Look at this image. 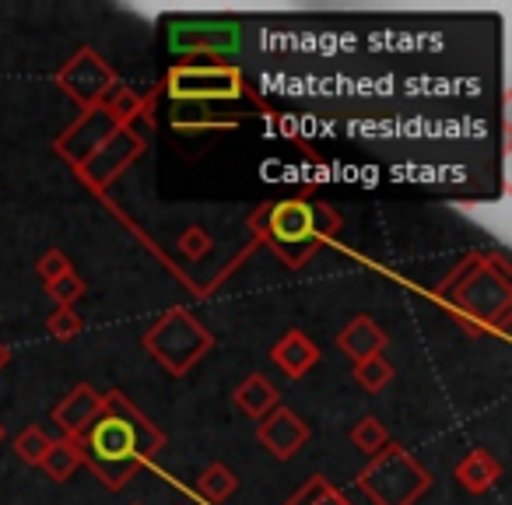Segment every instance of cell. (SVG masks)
<instances>
[{"mask_svg": "<svg viewBox=\"0 0 512 505\" xmlns=\"http://www.w3.org/2000/svg\"><path fill=\"white\" fill-rule=\"evenodd\" d=\"M81 467H88L106 488L120 491L165 449V432L127 397L113 390L102 393L95 421L78 435Z\"/></svg>", "mask_w": 512, "mask_h": 505, "instance_id": "obj_1", "label": "cell"}, {"mask_svg": "<svg viewBox=\"0 0 512 505\" xmlns=\"http://www.w3.org/2000/svg\"><path fill=\"white\" fill-rule=\"evenodd\" d=\"M435 299L463 334H505L512 313V271L498 253H474L435 288Z\"/></svg>", "mask_w": 512, "mask_h": 505, "instance_id": "obj_2", "label": "cell"}, {"mask_svg": "<svg viewBox=\"0 0 512 505\" xmlns=\"http://www.w3.org/2000/svg\"><path fill=\"white\" fill-rule=\"evenodd\" d=\"M253 232L281 264L299 271L334 242V235L341 232V214L323 200L288 197L260 207L253 214Z\"/></svg>", "mask_w": 512, "mask_h": 505, "instance_id": "obj_3", "label": "cell"}, {"mask_svg": "<svg viewBox=\"0 0 512 505\" xmlns=\"http://www.w3.org/2000/svg\"><path fill=\"white\" fill-rule=\"evenodd\" d=\"M158 92H165L172 106H221V102L256 99L253 88L246 85V74L221 60H176L165 71Z\"/></svg>", "mask_w": 512, "mask_h": 505, "instance_id": "obj_4", "label": "cell"}, {"mask_svg": "<svg viewBox=\"0 0 512 505\" xmlns=\"http://www.w3.org/2000/svg\"><path fill=\"white\" fill-rule=\"evenodd\" d=\"M355 484L372 505H414L432 488V474L404 446L390 442L376 456H369Z\"/></svg>", "mask_w": 512, "mask_h": 505, "instance_id": "obj_5", "label": "cell"}, {"mask_svg": "<svg viewBox=\"0 0 512 505\" xmlns=\"http://www.w3.org/2000/svg\"><path fill=\"white\" fill-rule=\"evenodd\" d=\"M144 351L172 376H186L207 351L214 348V334L190 309H165L141 337Z\"/></svg>", "mask_w": 512, "mask_h": 505, "instance_id": "obj_6", "label": "cell"}, {"mask_svg": "<svg viewBox=\"0 0 512 505\" xmlns=\"http://www.w3.org/2000/svg\"><path fill=\"white\" fill-rule=\"evenodd\" d=\"M169 50L179 60H221L232 64V53L242 43V25L232 18H172Z\"/></svg>", "mask_w": 512, "mask_h": 505, "instance_id": "obj_7", "label": "cell"}, {"mask_svg": "<svg viewBox=\"0 0 512 505\" xmlns=\"http://www.w3.org/2000/svg\"><path fill=\"white\" fill-rule=\"evenodd\" d=\"M116 71L102 53L95 50H78L64 67L57 71V85L78 102L81 109H92V106H102V99L109 95V88L116 85Z\"/></svg>", "mask_w": 512, "mask_h": 505, "instance_id": "obj_8", "label": "cell"}, {"mask_svg": "<svg viewBox=\"0 0 512 505\" xmlns=\"http://www.w3.org/2000/svg\"><path fill=\"white\" fill-rule=\"evenodd\" d=\"M120 130V123L109 116L106 106H92V109H81V116L64 130V134L53 141V151L71 165L74 172L109 141V137Z\"/></svg>", "mask_w": 512, "mask_h": 505, "instance_id": "obj_9", "label": "cell"}, {"mask_svg": "<svg viewBox=\"0 0 512 505\" xmlns=\"http://www.w3.org/2000/svg\"><path fill=\"white\" fill-rule=\"evenodd\" d=\"M144 148H148V144H144L141 137L130 134L127 127H120L106 144H102L99 151H95L92 158H88L85 165H81L78 176L85 179V183L92 186L95 193H106L109 186H113L116 179H120L123 172H127L130 165H134L137 158L144 155Z\"/></svg>", "mask_w": 512, "mask_h": 505, "instance_id": "obj_10", "label": "cell"}, {"mask_svg": "<svg viewBox=\"0 0 512 505\" xmlns=\"http://www.w3.org/2000/svg\"><path fill=\"white\" fill-rule=\"evenodd\" d=\"M256 439H260V446H264L271 456L292 460V456L309 442V425L292 411V407L278 404L271 414H264V418L256 421Z\"/></svg>", "mask_w": 512, "mask_h": 505, "instance_id": "obj_11", "label": "cell"}, {"mask_svg": "<svg viewBox=\"0 0 512 505\" xmlns=\"http://www.w3.org/2000/svg\"><path fill=\"white\" fill-rule=\"evenodd\" d=\"M99 407H102V393L95 390L92 383H78L64 393V400H60L57 407H53V421H57V428L64 432V439H78L95 421Z\"/></svg>", "mask_w": 512, "mask_h": 505, "instance_id": "obj_12", "label": "cell"}, {"mask_svg": "<svg viewBox=\"0 0 512 505\" xmlns=\"http://www.w3.org/2000/svg\"><path fill=\"white\" fill-rule=\"evenodd\" d=\"M271 362L285 372L288 379H302L320 365V344L306 330H285L278 344L271 348Z\"/></svg>", "mask_w": 512, "mask_h": 505, "instance_id": "obj_13", "label": "cell"}, {"mask_svg": "<svg viewBox=\"0 0 512 505\" xmlns=\"http://www.w3.org/2000/svg\"><path fill=\"white\" fill-rule=\"evenodd\" d=\"M386 341H390V337H386V330L379 327L372 316H355V320L337 334V348H341L355 365L365 362V358L383 355Z\"/></svg>", "mask_w": 512, "mask_h": 505, "instance_id": "obj_14", "label": "cell"}, {"mask_svg": "<svg viewBox=\"0 0 512 505\" xmlns=\"http://www.w3.org/2000/svg\"><path fill=\"white\" fill-rule=\"evenodd\" d=\"M232 400H235V407L246 414V418L260 421L264 414H271L274 407L281 404V393H278V386L264 376V372H249V376L235 386Z\"/></svg>", "mask_w": 512, "mask_h": 505, "instance_id": "obj_15", "label": "cell"}, {"mask_svg": "<svg viewBox=\"0 0 512 505\" xmlns=\"http://www.w3.org/2000/svg\"><path fill=\"white\" fill-rule=\"evenodd\" d=\"M502 477V463L488 453V449H470L460 463H456V481L470 491V495H484L488 488H495Z\"/></svg>", "mask_w": 512, "mask_h": 505, "instance_id": "obj_16", "label": "cell"}, {"mask_svg": "<svg viewBox=\"0 0 512 505\" xmlns=\"http://www.w3.org/2000/svg\"><path fill=\"white\" fill-rule=\"evenodd\" d=\"M235 491H239V477H235V470L225 467V463H207L197 474V481H193V495L204 498L207 505L228 502Z\"/></svg>", "mask_w": 512, "mask_h": 505, "instance_id": "obj_17", "label": "cell"}, {"mask_svg": "<svg viewBox=\"0 0 512 505\" xmlns=\"http://www.w3.org/2000/svg\"><path fill=\"white\" fill-rule=\"evenodd\" d=\"M39 470H43L50 481H57V484H64V481H71L74 474L81 470V449H78V442L74 439H53V446L46 449V456H43V463H39Z\"/></svg>", "mask_w": 512, "mask_h": 505, "instance_id": "obj_18", "label": "cell"}, {"mask_svg": "<svg viewBox=\"0 0 512 505\" xmlns=\"http://www.w3.org/2000/svg\"><path fill=\"white\" fill-rule=\"evenodd\" d=\"M102 106L109 109V116H113L120 127H127L130 120H134L137 113H141V106H144V95L137 92V88H130V85H120L116 81L113 88H109V95L102 99Z\"/></svg>", "mask_w": 512, "mask_h": 505, "instance_id": "obj_19", "label": "cell"}, {"mask_svg": "<svg viewBox=\"0 0 512 505\" xmlns=\"http://www.w3.org/2000/svg\"><path fill=\"white\" fill-rule=\"evenodd\" d=\"M351 442H355L358 453L376 456L379 449L390 446V432H386V425H383L379 418L365 414V418H358V421H355V428H351Z\"/></svg>", "mask_w": 512, "mask_h": 505, "instance_id": "obj_20", "label": "cell"}, {"mask_svg": "<svg viewBox=\"0 0 512 505\" xmlns=\"http://www.w3.org/2000/svg\"><path fill=\"white\" fill-rule=\"evenodd\" d=\"M355 383L362 386V390H369V393L386 390V386L393 383V365L386 362L383 355L365 358V362H358V365H355Z\"/></svg>", "mask_w": 512, "mask_h": 505, "instance_id": "obj_21", "label": "cell"}, {"mask_svg": "<svg viewBox=\"0 0 512 505\" xmlns=\"http://www.w3.org/2000/svg\"><path fill=\"white\" fill-rule=\"evenodd\" d=\"M50 446H53V439L46 435V428H39V425H29L15 435V453L22 456L29 467H39Z\"/></svg>", "mask_w": 512, "mask_h": 505, "instance_id": "obj_22", "label": "cell"}, {"mask_svg": "<svg viewBox=\"0 0 512 505\" xmlns=\"http://www.w3.org/2000/svg\"><path fill=\"white\" fill-rule=\"evenodd\" d=\"M46 330H50V337H57V341H74V337H81V330H85V320H81L74 306H57L50 313V320H46Z\"/></svg>", "mask_w": 512, "mask_h": 505, "instance_id": "obj_23", "label": "cell"}, {"mask_svg": "<svg viewBox=\"0 0 512 505\" xmlns=\"http://www.w3.org/2000/svg\"><path fill=\"white\" fill-rule=\"evenodd\" d=\"M176 249L183 253L186 260H200L214 249V239H211V232H207L204 225H190V228H183V232H179Z\"/></svg>", "mask_w": 512, "mask_h": 505, "instance_id": "obj_24", "label": "cell"}, {"mask_svg": "<svg viewBox=\"0 0 512 505\" xmlns=\"http://www.w3.org/2000/svg\"><path fill=\"white\" fill-rule=\"evenodd\" d=\"M74 271V264H71V257H67L64 249H46L43 257H39V264H36V274H39V281L43 285H53L57 278H64V274H71Z\"/></svg>", "mask_w": 512, "mask_h": 505, "instance_id": "obj_25", "label": "cell"}, {"mask_svg": "<svg viewBox=\"0 0 512 505\" xmlns=\"http://www.w3.org/2000/svg\"><path fill=\"white\" fill-rule=\"evenodd\" d=\"M46 295H50L57 306H74V302L85 295V281H81L78 271L64 274V278H57L53 285H46Z\"/></svg>", "mask_w": 512, "mask_h": 505, "instance_id": "obj_26", "label": "cell"}, {"mask_svg": "<svg viewBox=\"0 0 512 505\" xmlns=\"http://www.w3.org/2000/svg\"><path fill=\"white\" fill-rule=\"evenodd\" d=\"M334 488V484H330V477H323V474H316V477H309L306 484H302L299 491H295L292 498H288L285 505H313V502H320L323 495H327V491Z\"/></svg>", "mask_w": 512, "mask_h": 505, "instance_id": "obj_27", "label": "cell"}, {"mask_svg": "<svg viewBox=\"0 0 512 505\" xmlns=\"http://www.w3.org/2000/svg\"><path fill=\"white\" fill-rule=\"evenodd\" d=\"M313 505H351L348 498H344V491H337V488H330L327 495L320 498V502H313Z\"/></svg>", "mask_w": 512, "mask_h": 505, "instance_id": "obj_28", "label": "cell"}, {"mask_svg": "<svg viewBox=\"0 0 512 505\" xmlns=\"http://www.w3.org/2000/svg\"><path fill=\"white\" fill-rule=\"evenodd\" d=\"M8 362H11V348H8L4 341H0V369H4Z\"/></svg>", "mask_w": 512, "mask_h": 505, "instance_id": "obj_29", "label": "cell"}, {"mask_svg": "<svg viewBox=\"0 0 512 505\" xmlns=\"http://www.w3.org/2000/svg\"><path fill=\"white\" fill-rule=\"evenodd\" d=\"M0 442H4V425H0Z\"/></svg>", "mask_w": 512, "mask_h": 505, "instance_id": "obj_30", "label": "cell"}, {"mask_svg": "<svg viewBox=\"0 0 512 505\" xmlns=\"http://www.w3.org/2000/svg\"><path fill=\"white\" fill-rule=\"evenodd\" d=\"M134 505H141V502H134Z\"/></svg>", "mask_w": 512, "mask_h": 505, "instance_id": "obj_31", "label": "cell"}]
</instances>
